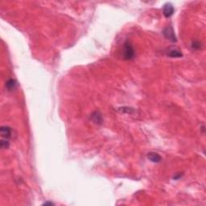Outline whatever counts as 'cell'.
I'll return each mask as SVG.
<instances>
[{"instance_id": "cell-6", "label": "cell", "mask_w": 206, "mask_h": 206, "mask_svg": "<svg viewBox=\"0 0 206 206\" xmlns=\"http://www.w3.org/2000/svg\"><path fill=\"white\" fill-rule=\"evenodd\" d=\"M147 158L149 159L152 163H159L162 160V158H161L160 155H159L158 153L155 152L148 153L147 154Z\"/></svg>"}, {"instance_id": "cell-2", "label": "cell", "mask_w": 206, "mask_h": 206, "mask_svg": "<svg viewBox=\"0 0 206 206\" xmlns=\"http://www.w3.org/2000/svg\"><path fill=\"white\" fill-rule=\"evenodd\" d=\"M163 34H164V37L170 41H172L173 43H175L177 41L176 40V36H175V32H174V30L172 28V26H167L166 27L164 30L163 31Z\"/></svg>"}, {"instance_id": "cell-1", "label": "cell", "mask_w": 206, "mask_h": 206, "mask_svg": "<svg viewBox=\"0 0 206 206\" xmlns=\"http://www.w3.org/2000/svg\"><path fill=\"white\" fill-rule=\"evenodd\" d=\"M122 58L127 60H130L134 59V57L135 56V51L133 45L130 44V41L127 40L123 44L122 48Z\"/></svg>"}, {"instance_id": "cell-3", "label": "cell", "mask_w": 206, "mask_h": 206, "mask_svg": "<svg viewBox=\"0 0 206 206\" xmlns=\"http://www.w3.org/2000/svg\"><path fill=\"white\" fill-rule=\"evenodd\" d=\"M174 12H175V9H174V7H173L172 3H166L164 6L163 13H164V15L166 18L171 17L172 15L174 14Z\"/></svg>"}, {"instance_id": "cell-4", "label": "cell", "mask_w": 206, "mask_h": 206, "mask_svg": "<svg viewBox=\"0 0 206 206\" xmlns=\"http://www.w3.org/2000/svg\"><path fill=\"white\" fill-rule=\"evenodd\" d=\"M0 131H1V135H2V137L3 138L9 139V138H12V129L10 127H8V126H3V127H1Z\"/></svg>"}, {"instance_id": "cell-9", "label": "cell", "mask_w": 206, "mask_h": 206, "mask_svg": "<svg viewBox=\"0 0 206 206\" xmlns=\"http://www.w3.org/2000/svg\"><path fill=\"white\" fill-rule=\"evenodd\" d=\"M1 148L2 149H7L10 146V143H9L8 139H2L1 140V143H0Z\"/></svg>"}, {"instance_id": "cell-10", "label": "cell", "mask_w": 206, "mask_h": 206, "mask_svg": "<svg viewBox=\"0 0 206 206\" xmlns=\"http://www.w3.org/2000/svg\"><path fill=\"white\" fill-rule=\"evenodd\" d=\"M201 48V44L199 41H193L192 43V48L194 50H199Z\"/></svg>"}, {"instance_id": "cell-11", "label": "cell", "mask_w": 206, "mask_h": 206, "mask_svg": "<svg viewBox=\"0 0 206 206\" xmlns=\"http://www.w3.org/2000/svg\"><path fill=\"white\" fill-rule=\"evenodd\" d=\"M181 175H180V174H176L175 176H173V179H174V180H178V179H180V178L181 177Z\"/></svg>"}, {"instance_id": "cell-8", "label": "cell", "mask_w": 206, "mask_h": 206, "mask_svg": "<svg viewBox=\"0 0 206 206\" xmlns=\"http://www.w3.org/2000/svg\"><path fill=\"white\" fill-rule=\"evenodd\" d=\"M91 118H92V119H93V122H94L95 123H98V124L102 123V115H101V114L99 113V112H97L96 111V112H94V113L92 114Z\"/></svg>"}, {"instance_id": "cell-12", "label": "cell", "mask_w": 206, "mask_h": 206, "mask_svg": "<svg viewBox=\"0 0 206 206\" xmlns=\"http://www.w3.org/2000/svg\"><path fill=\"white\" fill-rule=\"evenodd\" d=\"M54 204L52 203V202H44V203L43 204V205H53Z\"/></svg>"}, {"instance_id": "cell-5", "label": "cell", "mask_w": 206, "mask_h": 206, "mask_svg": "<svg viewBox=\"0 0 206 206\" xmlns=\"http://www.w3.org/2000/svg\"><path fill=\"white\" fill-rule=\"evenodd\" d=\"M167 56L171 58H180V57H183V54L181 50H179L177 48H170L167 52Z\"/></svg>"}, {"instance_id": "cell-7", "label": "cell", "mask_w": 206, "mask_h": 206, "mask_svg": "<svg viewBox=\"0 0 206 206\" xmlns=\"http://www.w3.org/2000/svg\"><path fill=\"white\" fill-rule=\"evenodd\" d=\"M17 86V82L14 79L8 80L6 83V87L9 91L14 90L15 89Z\"/></svg>"}]
</instances>
